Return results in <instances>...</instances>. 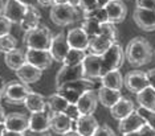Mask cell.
<instances>
[{"label": "cell", "mask_w": 155, "mask_h": 136, "mask_svg": "<svg viewBox=\"0 0 155 136\" xmlns=\"http://www.w3.org/2000/svg\"><path fill=\"white\" fill-rule=\"evenodd\" d=\"M125 55L130 65L138 68V66L147 65L151 61L153 48L144 37H134L133 40L129 41L126 46Z\"/></svg>", "instance_id": "obj_1"}, {"label": "cell", "mask_w": 155, "mask_h": 136, "mask_svg": "<svg viewBox=\"0 0 155 136\" xmlns=\"http://www.w3.org/2000/svg\"><path fill=\"white\" fill-rule=\"evenodd\" d=\"M53 34L44 25H38L32 30H28L24 34V44L28 49H41L49 50L51 49L52 41H53Z\"/></svg>", "instance_id": "obj_2"}, {"label": "cell", "mask_w": 155, "mask_h": 136, "mask_svg": "<svg viewBox=\"0 0 155 136\" xmlns=\"http://www.w3.org/2000/svg\"><path fill=\"white\" fill-rule=\"evenodd\" d=\"M49 16H51V20L56 25L66 27L69 24L77 21L78 12H77V7L66 3V4H57V5L51 7Z\"/></svg>", "instance_id": "obj_3"}, {"label": "cell", "mask_w": 155, "mask_h": 136, "mask_svg": "<svg viewBox=\"0 0 155 136\" xmlns=\"http://www.w3.org/2000/svg\"><path fill=\"white\" fill-rule=\"evenodd\" d=\"M3 96L8 103L11 104H20L24 103V100L27 99V96L31 93H33L31 90L29 85L19 81H11L8 83H5L4 87L2 89Z\"/></svg>", "instance_id": "obj_4"}, {"label": "cell", "mask_w": 155, "mask_h": 136, "mask_svg": "<svg viewBox=\"0 0 155 136\" xmlns=\"http://www.w3.org/2000/svg\"><path fill=\"white\" fill-rule=\"evenodd\" d=\"M102 57V77L106 73L113 70H119V68L123 65L126 55L123 52V48L118 43H114L109 48V50ZM101 77V78H102Z\"/></svg>", "instance_id": "obj_5"}, {"label": "cell", "mask_w": 155, "mask_h": 136, "mask_svg": "<svg viewBox=\"0 0 155 136\" xmlns=\"http://www.w3.org/2000/svg\"><path fill=\"white\" fill-rule=\"evenodd\" d=\"M85 78V73H84L82 65H77V66H66L62 65L60 68V70L56 74V87H61L65 83L69 82H74L78 79Z\"/></svg>", "instance_id": "obj_6"}, {"label": "cell", "mask_w": 155, "mask_h": 136, "mask_svg": "<svg viewBox=\"0 0 155 136\" xmlns=\"http://www.w3.org/2000/svg\"><path fill=\"white\" fill-rule=\"evenodd\" d=\"M27 62L33 66L38 68L40 70L49 69L53 64V57H52L49 50H41V49H28L25 52Z\"/></svg>", "instance_id": "obj_7"}, {"label": "cell", "mask_w": 155, "mask_h": 136, "mask_svg": "<svg viewBox=\"0 0 155 136\" xmlns=\"http://www.w3.org/2000/svg\"><path fill=\"white\" fill-rule=\"evenodd\" d=\"M123 82H125L126 89L134 94H138V93L142 91L143 89H146L147 86H150L149 79H147V75H146V71H142V70L129 71L127 74L125 75Z\"/></svg>", "instance_id": "obj_8"}, {"label": "cell", "mask_w": 155, "mask_h": 136, "mask_svg": "<svg viewBox=\"0 0 155 136\" xmlns=\"http://www.w3.org/2000/svg\"><path fill=\"white\" fill-rule=\"evenodd\" d=\"M27 8H28V5L24 4V3L20 2V0H7L3 15H4L12 24L13 23L20 24L21 20L24 19V16H25Z\"/></svg>", "instance_id": "obj_9"}, {"label": "cell", "mask_w": 155, "mask_h": 136, "mask_svg": "<svg viewBox=\"0 0 155 136\" xmlns=\"http://www.w3.org/2000/svg\"><path fill=\"white\" fill-rule=\"evenodd\" d=\"M69 50H70V46L68 44V40H66V36L62 32L57 33L53 37V41H52V45H51V49H49L52 57H53V60L56 62L62 64Z\"/></svg>", "instance_id": "obj_10"}, {"label": "cell", "mask_w": 155, "mask_h": 136, "mask_svg": "<svg viewBox=\"0 0 155 136\" xmlns=\"http://www.w3.org/2000/svg\"><path fill=\"white\" fill-rule=\"evenodd\" d=\"M85 78L96 79L102 77V57L96 54H86L85 60L82 62Z\"/></svg>", "instance_id": "obj_11"}, {"label": "cell", "mask_w": 155, "mask_h": 136, "mask_svg": "<svg viewBox=\"0 0 155 136\" xmlns=\"http://www.w3.org/2000/svg\"><path fill=\"white\" fill-rule=\"evenodd\" d=\"M133 19L142 30H146V32L155 30V11L135 8L133 13Z\"/></svg>", "instance_id": "obj_12"}, {"label": "cell", "mask_w": 155, "mask_h": 136, "mask_svg": "<svg viewBox=\"0 0 155 136\" xmlns=\"http://www.w3.org/2000/svg\"><path fill=\"white\" fill-rule=\"evenodd\" d=\"M66 40L70 46V49H81L86 50L90 45L89 36L84 32L82 28H73L66 34Z\"/></svg>", "instance_id": "obj_13"}, {"label": "cell", "mask_w": 155, "mask_h": 136, "mask_svg": "<svg viewBox=\"0 0 155 136\" xmlns=\"http://www.w3.org/2000/svg\"><path fill=\"white\" fill-rule=\"evenodd\" d=\"M73 123L74 120H72L64 112H53L51 118V130L57 135H64L73 131Z\"/></svg>", "instance_id": "obj_14"}, {"label": "cell", "mask_w": 155, "mask_h": 136, "mask_svg": "<svg viewBox=\"0 0 155 136\" xmlns=\"http://www.w3.org/2000/svg\"><path fill=\"white\" fill-rule=\"evenodd\" d=\"M51 118L52 112L47 110L41 111V112H35L29 116V130L38 131V132H45L51 128Z\"/></svg>", "instance_id": "obj_15"}, {"label": "cell", "mask_w": 155, "mask_h": 136, "mask_svg": "<svg viewBox=\"0 0 155 136\" xmlns=\"http://www.w3.org/2000/svg\"><path fill=\"white\" fill-rule=\"evenodd\" d=\"M144 124H146V120H144L135 110L133 114H130L129 116H126V118H123L122 120H119L118 130L121 134H127V132L139 131Z\"/></svg>", "instance_id": "obj_16"}, {"label": "cell", "mask_w": 155, "mask_h": 136, "mask_svg": "<svg viewBox=\"0 0 155 136\" xmlns=\"http://www.w3.org/2000/svg\"><path fill=\"white\" fill-rule=\"evenodd\" d=\"M98 103L100 102H98L97 93H94V90H89L80 96L77 107H78L81 115H93V112L97 110Z\"/></svg>", "instance_id": "obj_17"}, {"label": "cell", "mask_w": 155, "mask_h": 136, "mask_svg": "<svg viewBox=\"0 0 155 136\" xmlns=\"http://www.w3.org/2000/svg\"><path fill=\"white\" fill-rule=\"evenodd\" d=\"M5 128L9 131L24 132L29 128V118L20 112H11L5 118Z\"/></svg>", "instance_id": "obj_18"}, {"label": "cell", "mask_w": 155, "mask_h": 136, "mask_svg": "<svg viewBox=\"0 0 155 136\" xmlns=\"http://www.w3.org/2000/svg\"><path fill=\"white\" fill-rule=\"evenodd\" d=\"M16 75L19 78L20 82L27 83V85H31V83H36L37 81L41 79V75H43V70H40L36 66L27 64L23 65L19 70H16Z\"/></svg>", "instance_id": "obj_19"}, {"label": "cell", "mask_w": 155, "mask_h": 136, "mask_svg": "<svg viewBox=\"0 0 155 136\" xmlns=\"http://www.w3.org/2000/svg\"><path fill=\"white\" fill-rule=\"evenodd\" d=\"M74 125L76 131L82 136H93L94 132L97 131V128L100 127L97 119L93 115H82L74 122Z\"/></svg>", "instance_id": "obj_20"}, {"label": "cell", "mask_w": 155, "mask_h": 136, "mask_svg": "<svg viewBox=\"0 0 155 136\" xmlns=\"http://www.w3.org/2000/svg\"><path fill=\"white\" fill-rule=\"evenodd\" d=\"M97 95H98V102L104 107H107V109H111L114 104H117L123 98L121 94V90H113V89L104 87V86H101L98 89Z\"/></svg>", "instance_id": "obj_21"}, {"label": "cell", "mask_w": 155, "mask_h": 136, "mask_svg": "<svg viewBox=\"0 0 155 136\" xmlns=\"http://www.w3.org/2000/svg\"><path fill=\"white\" fill-rule=\"evenodd\" d=\"M105 8L109 15V21L113 24L123 21L127 15V8L122 0H110V3Z\"/></svg>", "instance_id": "obj_22"}, {"label": "cell", "mask_w": 155, "mask_h": 136, "mask_svg": "<svg viewBox=\"0 0 155 136\" xmlns=\"http://www.w3.org/2000/svg\"><path fill=\"white\" fill-rule=\"evenodd\" d=\"M134 111H135V104H134L133 100H130L127 98H122L117 104H114L110 109V114L114 119L122 120L123 118L129 116Z\"/></svg>", "instance_id": "obj_23"}, {"label": "cell", "mask_w": 155, "mask_h": 136, "mask_svg": "<svg viewBox=\"0 0 155 136\" xmlns=\"http://www.w3.org/2000/svg\"><path fill=\"white\" fill-rule=\"evenodd\" d=\"M40 20H41L40 11H38L35 5H28L25 16H24V19L21 20V23H20V28H21L23 30H25V32L32 30L40 25Z\"/></svg>", "instance_id": "obj_24"}, {"label": "cell", "mask_w": 155, "mask_h": 136, "mask_svg": "<svg viewBox=\"0 0 155 136\" xmlns=\"http://www.w3.org/2000/svg\"><path fill=\"white\" fill-rule=\"evenodd\" d=\"M4 62H5L7 68H9L11 70H15V71L19 70L23 65L27 64L25 52L16 48V49H13L4 54Z\"/></svg>", "instance_id": "obj_25"}, {"label": "cell", "mask_w": 155, "mask_h": 136, "mask_svg": "<svg viewBox=\"0 0 155 136\" xmlns=\"http://www.w3.org/2000/svg\"><path fill=\"white\" fill-rule=\"evenodd\" d=\"M27 107L28 111H31L32 114L35 112H41V111L47 110L48 104H47V100H45V98L43 95H40V94L37 93H31L29 95L27 96V99L24 100V103Z\"/></svg>", "instance_id": "obj_26"}, {"label": "cell", "mask_w": 155, "mask_h": 136, "mask_svg": "<svg viewBox=\"0 0 155 136\" xmlns=\"http://www.w3.org/2000/svg\"><path fill=\"white\" fill-rule=\"evenodd\" d=\"M123 77L119 73V70H113L106 73L104 77L101 78V83L104 87H109V89L113 90H121L123 86H125V82H123Z\"/></svg>", "instance_id": "obj_27"}, {"label": "cell", "mask_w": 155, "mask_h": 136, "mask_svg": "<svg viewBox=\"0 0 155 136\" xmlns=\"http://www.w3.org/2000/svg\"><path fill=\"white\" fill-rule=\"evenodd\" d=\"M137 102L139 107L147 110H155V89L151 86H147L140 93L137 94Z\"/></svg>", "instance_id": "obj_28"}, {"label": "cell", "mask_w": 155, "mask_h": 136, "mask_svg": "<svg viewBox=\"0 0 155 136\" xmlns=\"http://www.w3.org/2000/svg\"><path fill=\"white\" fill-rule=\"evenodd\" d=\"M113 44H114L113 41H110L109 38L104 37V36L93 37V38H90V45H89L90 53L96 54V55H104Z\"/></svg>", "instance_id": "obj_29"}, {"label": "cell", "mask_w": 155, "mask_h": 136, "mask_svg": "<svg viewBox=\"0 0 155 136\" xmlns=\"http://www.w3.org/2000/svg\"><path fill=\"white\" fill-rule=\"evenodd\" d=\"M47 104H48L49 111L53 114V112H65V110L68 109V106L70 103L65 98H62L58 93H56L48 96Z\"/></svg>", "instance_id": "obj_30"}, {"label": "cell", "mask_w": 155, "mask_h": 136, "mask_svg": "<svg viewBox=\"0 0 155 136\" xmlns=\"http://www.w3.org/2000/svg\"><path fill=\"white\" fill-rule=\"evenodd\" d=\"M86 57V52L81 50V49H70L66 54L62 65L66 66H77V65H82L84 60Z\"/></svg>", "instance_id": "obj_31"}, {"label": "cell", "mask_w": 155, "mask_h": 136, "mask_svg": "<svg viewBox=\"0 0 155 136\" xmlns=\"http://www.w3.org/2000/svg\"><path fill=\"white\" fill-rule=\"evenodd\" d=\"M81 28L84 29L89 38H93V37H97L100 36V32H101V24L96 21L93 19H89V17H84L82 20V24H81Z\"/></svg>", "instance_id": "obj_32"}, {"label": "cell", "mask_w": 155, "mask_h": 136, "mask_svg": "<svg viewBox=\"0 0 155 136\" xmlns=\"http://www.w3.org/2000/svg\"><path fill=\"white\" fill-rule=\"evenodd\" d=\"M100 36H104L109 38L113 43H117V37H118V33H117V28L113 23H104L101 24V32H100Z\"/></svg>", "instance_id": "obj_33"}, {"label": "cell", "mask_w": 155, "mask_h": 136, "mask_svg": "<svg viewBox=\"0 0 155 136\" xmlns=\"http://www.w3.org/2000/svg\"><path fill=\"white\" fill-rule=\"evenodd\" d=\"M17 48V40L11 34H7V36L0 37V52L3 53H8L13 49Z\"/></svg>", "instance_id": "obj_34"}, {"label": "cell", "mask_w": 155, "mask_h": 136, "mask_svg": "<svg viewBox=\"0 0 155 136\" xmlns=\"http://www.w3.org/2000/svg\"><path fill=\"white\" fill-rule=\"evenodd\" d=\"M84 17H89V19H93L98 21L100 24H104V23H109V15H107V11L106 8H97L91 12H87V13H84L82 15Z\"/></svg>", "instance_id": "obj_35"}, {"label": "cell", "mask_w": 155, "mask_h": 136, "mask_svg": "<svg viewBox=\"0 0 155 136\" xmlns=\"http://www.w3.org/2000/svg\"><path fill=\"white\" fill-rule=\"evenodd\" d=\"M137 112H138L140 116L146 120V123L155 131V110H147V109H143V107H139V109L137 110Z\"/></svg>", "instance_id": "obj_36"}, {"label": "cell", "mask_w": 155, "mask_h": 136, "mask_svg": "<svg viewBox=\"0 0 155 136\" xmlns=\"http://www.w3.org/2000/svg\"><path fill=\"white\" fill-rule=\"evenodd\" d=\"M57 93L62 96V98H65L68 100L70 104H77V102H78V99L81 96V94L74 93V91L68 90V89H57Z\"/></svg>", "instance_id": "obj_37"}, {"label": "cell", "mask_w": 155, "mask_h": 136, "mask_svg": "<svg viewBox=\"0 0 155 136\" xmlns=\"http://www.w3.org/2000/svg\"><path fill=\"white\" fill-rule=\"evenodd\" d=\"M78 8L82 11V15H84V13L91 12V11H94V9L100 8V7H98L97 0H81Z\"/></svg>", "instance_id": "obj_38"}, {"label": "cell", "mask_w": 155, "mask_h": 136, "mask_svg": "<svg viewBox=\"0 0 155 136\" xmlns=\"http://www.w3.org/2000/svg\"><path fill=\"white\" fill-rule=\"evenodd\" d=\"M11 27H12V23L4 15H0V37L9 34Z\"/></svg>", "instance_id": "obj_39"}, {"label": "cell", "mask_w": 155, "mask_h": 136, "mask_svg": "<svg viewBox=\"0 0 155 136\" xmlns=\"http://www.w3.org/2000/svg\"><path fill=\"white\" fill-rule=\"evenodd\" d=\"M65 115H68V116L72 120H77L78 118H81L82 115H81V112H80V110H78V107H77V104H69L68 106V109L65 110V112H64Z\"/></svg>", "instance_id": "obj_40"}, {"label": "cell", "mask_w": 155, "mask_h": 136, "mask_svg": "<svg viewBox=\"0 0 155 136\" xmlns=\"http://www.w3.org/2000/svg\"><path fill=\"white\" fill-rule=\"evenodd\" d=\"M93 136H117V135H115V132L107 124H104L97 128V131L94 132Z\"/></svg>", "instance_id": "obj_41"}, {"label": "cell", "mask_w": 155, "mask_h": 136, "mask_svg": "<svg viewBox=\"0 0 155 136\" xmlns=\"http://www.w3.org/2000/svg\"><path fill=\"white\" fill-rule=\"evenodd\" d=\"M135 5H137V8L155 11V0H137Z\"/></svg>", "instance_id": "obj_42"}, {"label": "cell", "mask_w": 155, "mask_h": 136, "mask_svg": "<svg viewBox=\"0 0 155 136\" xmlns=\"http://www.w3.org/2000/svg\"><path fill=\"white\" fill-rule=\"evenodd\" d=\"M139 136H155V131L150 127L149 124H144L142 128L139 130Z\"/></svg>", "instance_id": "obj_43"}, {"label": "cell", "mask_w": 155, "mask_h": 136, "mask_svg": "<svg viewBox=\"0 0 155 136\" xmlns=\"http://www.w3.org/2000/svg\"><path fill=\"white\" fill-rule=\"evenodd\" d=\"M23 134H24V136H51V134H49L48 131L38 132V131H32V130H29V128H28L27 131H24Z\"/></svg>", "instance_id": "obj_44"}, {"label": "cell", "mask_w": 155, "mask_h": 136, "mask_svg": "<svg viewBox=\"0 0 155 136\" xmlns=\"http://www.w3.org/2000/svg\"><path fill=\"white\" fill-rule=\"evenodd\" d=\"M146 75H147V79H149L150 86L155 89V68L154 69H150V70H147L146 71Z\"/></svg>", "instance_id": "obj_45"}, {"label": "cell", "mask_w": 155, "mask_h": 136, "mask_svg": "<svg viewBox=\"0 0 155 136\" xmlns=\"http://www.w3.org/2000/svg\"><path fill=\"white\" fill-rule=\"evenodd\" d=\"M37 3L43 7H52L53 5V0H37Z\"/></svg>", "instance_id": "obj_46"}, {"label": "cell", "mask_w": 155, "mask_h": 136, "mask_svg": "<svg viewBox=\"0 0 155 136\" xmlns=\"http://www.w3.org/2000/svg\"><path fill=\"white\" fill-rule=\"evenodd\" d=\"M4 136H24L23 132H17V131H9L7 130L4 132Z\"/></svg>", "instance_id": "obj_47"}, {"label": "cell", "mask_w": 155, "mask_h": 136, "mask_svg": "<svg viewBox=\"0 0 155 136\" xmlns=\"http://www.w3.org/2000/svg\"><path fill=\"white\" fill-rule=\"evenodd\" d=\"M5 118H7L5 111H4V109H3L2 106H0V123H4V122H5Z\"/></svg>", "instance_id": "obj_48"}, {"label": "cell", "mask_w": 155, "mask_h": 136, "mask_svg": "<svg viewBox=\"0 0 155 136\" xmlns=\"http://www.w3.org/2000/svg\"><path fill=\"white\" fill-rule=\"evenodd\" d=\"M97 3H98V7H100V8H105V7L110 3V0H97Z\"/></svg>", "instance_id": "obj_49"}, {"label": "cell", "mask_w": 155, "mask_h": 136, "mask_svg": "<svg viewBox=\"0 0 155 136\" xmlns=\"http://www.w3.org/2000/svg\"><path fill=\"white\" fill-rule=\"evenodd\" d=\"M61 136H82V135L78 134L77 131H69V132H66V134L61 135Z\"/></svg>", "instance_id": "obj_50"}, {"label": "cell", "mask_w": 155, "mask_h": 136, "mask_svg": "<svg viewBox=\"0 0 155 136\" xmlns=\"http://www.w3.org/2000/svg\"><path fill=\"white\" fill-rule=\"evenodd\" d=\"M69 3V0H53V5H57V4H66ZM52 5V7H53Z\"/></svg>", "instance_id": "obj_51"}, {"label": "cell", "mask_w": 155, "mask_h": 136, "mask_svg": "<svg viewBox=\"0 0 155 136\" xmlns=\"http://www.w3.org/2000/svg\"><path fill=\"white\" fill-rule=\"evenodd\" d=\"M7 131L5 124L4 123H0V136H4V132Z\"/></svg>", "instance_id": "obj_52"}, {"label": "cell", "mask_w": 155, "mask_h": 136, "mask_svg": "<svg viewBox=\"0 0 155 136\" xmlns=\"http://www.w3.org/2000/svg\"><path fill=\"white\" fill-rule=\"evenodd\" d=\"M122 136H139V131H134V132H127V134H122Z\"/></svg>", "instance_id": "obj_53"}, {"label": "cell", "mask_w": 155, "mask_h": 136, "mask_svg": "<svg viewBox=\"0 0 155 136\" xmlns=\"http://www.w3.org/2000/svg\"><path fill=\"white\" fill-rule=\"evenodd\" d=\"M80 2H81V0H69V4H72V5H74V7H77V8H78Z\"/></svg>", "instance_id": "obj_54"}, {"label": "cell", "mask_w": 155, "mask_h": 136, "mask_svg": "<svg viewBox=\"0 0 155 136\" xmlns=\"http://www.w3.org/2000/svg\"><path fill=\"white\" fill-rule=\"evenodd\" d=\"M4 3H3V0H0V15H3V12H4Z\"/></svg>", "instance_id": "obj_55"}, {"label": "cell", "mask_w": 155, "mask_h": 136, "mask_svg": "<svg viewBox=\"0 0 155 136\" xmlns=\"http://www.w3.org/2000/svg\"><path fill=\"white\" fill-rule=\"evenodd\" d=\"M2 98H3V91H2V89H0V100H2Z\"/></svg>", "instance_id": "obj_56"}]
</instances>
